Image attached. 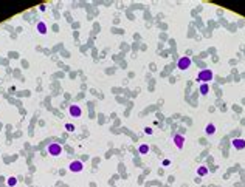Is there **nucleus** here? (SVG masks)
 <instances>
[{
    "label": "nucleus",
    "instance_id": "nucleus-14",
    "mask_svg": "<svg viewBox=\"0 0 245 187\" xmlns=\"http://www.w3.org/2000/svg\"><path fill=\"white\" fill-rule=\"evenodd\" d=\"M65 130H67V131H73L75 130V125L73 124H67V125H65Z\"/></svg>",
    "mask_w": 245,
    "mask_h": 187
},
{
    "label": "nucleus",
    "instance_id": "nucleus-8",
    "mask_svg": "<svg viewBox=\"0 0 245 187\" xmlns=\"http://www.w3.org/2000/svg\"><path fill=\"white\" fill-rule=\"evenodd\" d=\"M233 147H234L236 150H242V148H245V141L244 139H234L233 141Z\"/></svg>",
    "mask_w": 245,
    "mask_h": 187
},
{
    "label": "nucleus",
    "instance_id": "nucleus-7",
    "mask_svg": "<svg viewBox=\"0 0 245 187\" xmlns=\"http://www.w3.org/2000/svg\"><path fill=\"white\" fill-rule=\"evenodd\" d=\"M36 30L39 31V34H47V25H45V22H37V25H36Z\"/></svg>",
    "mask_w": 245,
    "mask_h": 187
},
{
    "label": "nucleus",
    "instance_id": "nucleus-17",
    "mask_svg": "<svg viewBox=\"0 0 245 187\" xmlns=\"http://www.w3.org/2000/svg\"><path fill=\"white\" fill-rule=\"evenodd\" d=\"M194 183H197V184H200V183H202V179H200V176H199V178H195V179H194Z\"/></svg>",
    "mask_w": 245,
    "mask_h": 187
},
{
    "label": "nucleus",
    "instance_id": "nucleus-9",
    "mask_svg": "<svg viewBox=\"0 0 245 187\" xmlns=\"http://www.w3.org/2000/svg\"><path fill=\"white\" fill-rule=\"evenodd\" d=\"M205 133H206V135H214V133H216V125H214V124H208V125L205 127Z\"/></svg>",
    "mask_w": 245,
    "mask_h": 187
},
{
    "label": "nucleus",
    "instance_id": "nucleus-4",
    "mask_svg": "<svg viewBox=\"0 0 245 187\" xmlns=\"http://www.w3.org/2000/svg\"><path fill=\"white\" fill-rule=\"evenodd\" d=\"M177 67H178V70H182V71H185V70H188L189 67H191V59L189 57H180L178 59V62H177Z\"/></svg>",
    "mask_w": 245,
    "mask_h": 187
},
{
    "label": "nucleus",
    "instance_id": "nucleus-3",
    "mask_svg": "<svg viewBox=\"0 0 245 187\" xmlns=\"http://www.w3.org/2000/svg\"><path fill=\"white\" fill-rule=\"evenodd\" d=\"M82 169H84V162L82 161H72V162H70V166H68V170H70V172H73V173L82 172Z\"/></svg>",
    "mask_w": 245,
    "mask_h": 187
},
{
    "label": "nucleus",
    "instance_id": "nucleus-16",
    "mask_svg": "<svg viewBox=\"0 0 245 187\" xmlns=\"http://www.w3.org/2000/svg\"><path fill=\"white\" fill-rule=\"evenodd\" d=\"M169 162H171L169 159H165V161H163V166H169Z\"/></svg>",
    "mask_w": 245,
    "mask_h": 187
},
{
    "label": "nucleus",
    "instance_id": "nucleus-10",
    "mask_svg": "<svg viewBox=\"0 0 245 187\" xmlns=\"http://www.w3.org/2000/svg\"><path fill=\"white\" fill-rule=\"evenodd\" d=\"M199 91H200V95H202V96L208 95V93H209V85L208 84H202V85H200V88H199Z\"/></svg>",
    "mask_w": 245,
    "mask_h": 187
},
{
    "label": "nucleus",
    "instance_id": "nucleus-15",
    "mask_svg": "<svg viewBox=\"0 0 245 187\" xmlns=\"http://www.w3.org/2000/svg\"><path fill=\"white\" fill-rule=\"evenodd\" d=\"M144 133H146V135H152V128H151V127H146V128H144Z\"/></svg>",
    "mask_w": 245,
    "mask_h": 187
},
{
    "label": "nucleus",
    "instance_id": "nucleus-2",
    "mask_svg": "<svg viewBox=\"0 0 245 187\" xmlns=\"http://www.w3.org/2000/svg\"><path fill=\"white\" fill-rule=\"evenodd\" d=\"M62 153V145L61 144H56V142H53V144L48 145V155L51 156H59Z\"/></svg>",
    "mask_w": 245,
    "mask_h": 187
},
{
    "label": "nucleus",
    "instance_id": "nucleus-12",
    "mask_svg": "<svg viewBox=\"0 0 245 187\" xmlns=\"http://www.w3.org/2000/svg\"><path fill=\"white\" fill-rule=\"evenodd\" d=\"M6 184H8L9 187H14L16 184H17V178H14V176H9V178L6 179Z\"/></svg>",
    "mask_w": 245,
    "mask_h": 187
},
{
    "label": "nucleus",
    "instance_id": "nucleus-6",
    "mask_svg": "<svg viewBox=\"0 0 245 187\" xmlns=\"http://www.w3.org/2000/svg\"><path fill=\"white\" fill-rule=\"evenodd\" d=\"M174 144H175L178 148H182V147L185 145V136H182V135H175V136H174Z\"/></svg>",
    "mask_w": 245,
    "mask_h": 187
},
{
    "label": "nucleus",
    "instance_id": "nucleus-13",
    "mask_svg": "<svg viewBox=\"0 0 245 187\" xmlns=\"http://www.w3.org/2000/svg\"><path fill=\"white\" fill-rule=\"evenodd\" d=\"M197 173H199V176H205V175L208 173V169H206L205 166H202V167L197 169Z\"/></svg>",
    "mask_w": 245,
    "mask_h": 187
},
{
    "label": "nucleus",
    "instance_id": "nucleus-18",
    "mask_svg": "<svg viewBox=\"0 0 245 187\" xmlns=\"http://www.w3.org/2000/svg\"><path fill=\"white\" fill-rule=\"evenodd\" d=\"M242 125H245V119H242Z\"/></svg>",
    "mask_w": 245,
    "mask_h": 187
},
{
    "label": "nucleus",
    "instance_id": "nucleus-1",
    "mask_svg": "<svg viewBox=\"0 0 245 187\" xmlns=\"http://www.w3.org/2000/svg\"><path fill=\"white\" fill-rule=\"evenodd\" d=\"M213 78H214V76H213V71H211V70H202L199 73V76H197V80L199 82H205V84H206V82H209Z\"/></svg>",
    "mask_w": 245,
    "mask_h": 187
},
{
    "label": "nucleus",
    "instance_id": "nucleus-5",
    "mask_svg": "<svg viewBox=\"0 0 245 187\" xmlns=\"http://www.w3.org/2000/svg\"><path fill=\"white\" fill-rule=\"evenodd\" d=\"M68 113H70V116H72V118H81V116H82V110H81L78 105H70Z\"/></svg>",
    "mask_w": 245,
    "mask_h": 187
},
{
    "label": "nucleus",
    "instance_id": "nucleus-11",
    "mask_svg": "<svg viewBox=\"0 0 245 187\" xmlns=\"http://www.w3.org/2000/svg\"><path fill=\"white\" fill-rule=\"evenodd\" d=\"M148 152H149V145L148 144H141L138 147V153H140V155H146Z\"/></svg>",
    "mask_w": 245,
    "mask_h": 187
}]
</instances>
